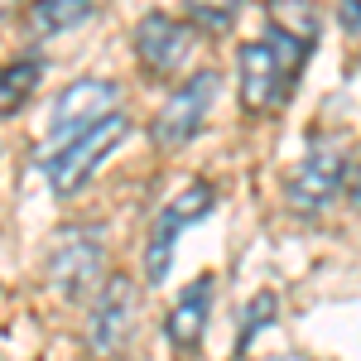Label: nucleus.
Listing matches in <instances>:
<instances>
[{
  "label": "nucleus",
  "instance_id": "nucleus-16",
  "mask_svg": "<svg viewBox=\"0 0 361 361\" xmlns=\"http://www.w3.org/2000/svg\"><path fill=\"white\" fill-rule=\"evenodd\" d=\"M347 197H352V207H361V149H357V159L347 164Z\"/></svg>",
  "mask_w": 361,
  "mask_h": 361
},
{
  "label": "nucleus",
  "instance_id": "nucleus-8",
  "mask_svg": "<svg viewBox=\"0 0 361 361\" xmlns=\"http://www.w3.org/2000/svg\"><path fill=\"white\" fill-rule=\"evenodd\" d=\"M347 149L337 140H313L304 154V164L289 173V202L299 212H323L337 193H347Z\"/></svg>",
  "mask_w": 361,
  "mask_h": 361
},
{
  "label": "nucleus",
  "instance_id": "nucleus-7",
  "mask_svg": "<svg viewBox=\"0 0 361 361\" xmlns=\"http://www.w3.org/2000/svg\"><path fill=\"white\" fill-rule=\"evenodd\" d=\"M212 183H188L178 197H169L164 207H159V217L149 226V246H145V279L149 284H159L169 275V260H173V246H178V236L197 222V217H207L212 212Z\"/></svg>",
  "mask_w": 361,
  "mask_h": 361
},
{
  "label": "nucleus",
  "instance_id": "nucleus-6",
  "mask_svg": "<svg viewBox=\"0 0 361 361\" xmlns=\"http://www.w3.org/2000/svg\"><path fill=\"white\" fill-rule=\"evenodd\" d=\"M126 130H130V121H126V111H116L106 116L102 126H92L87 135H78L68 149H58V154H49L44 159V173H49V188H54L58 197H68V193H78L87 183V173L102 164L106 154H111L116 145L126 140Z\"/></svg>",
  "mask_w": 361,
  "mask_h": 361
},
{
  "label": "nucleus",
  "instance_id": "nucleus-19",
  "mask_svg": "<svg viewBox=\"0 0 361 361\" xmlns=\"http://www.w3.org/2000/svg\"><path fill=\"white\" fill-rule=\"evenodd\" d=\"M0 294H5V289H0Z\"/></svg>",
  "mask_w": 361,
  "mask_h": 361
},
{
  "label": "nucleus",
  "instance_id": "nucleus-17",
  "mask_svg": "<svg viewBox=\"0 0 361 361\" xmlns=\"http://www.w3.org/2000/svg\"><path fill=\"white\" fill-rule=\"evenodd\" d=\"M337 10H342V25L361 34V0H337Z\"/></svg>",
  "mask_w": 361,
  "mask_h": 361
},
{
  "label": "nucleus",
  "instance_id": "nucleus-5",
  "mask_svg": "<svg viewBox=\"0 0 361 361\" xmlns=\"http://www.w3.org/2000/svg\"><path fill=\"white\" fill-rule=\"evenodd\" d=\"M217 92H222V73H217V68H197L193 78H183V87L169 97V106L154 116V126H149L154 145H159V149L188 145V140L202 130V121L212 116Z\"/></svg>",
  "mask_w": 361,
  "mask_h": 361
},
{
  "label": "nucleus",
  "instance_id": "nucleus-14",
  "mask_svg": "<svg viewBox=\"0 0 361 361\" xmlns=\"http://www.w3.org/2000/svg\"><path fill=\"white\" fill-rule=\"evenodd\" d=\"M241 5H246V0H183L188 25H197V29H226L236 20Z\"/></svg>",
  "mask_w": 361,
  "mask_h": 361
},
{
  "label": "nucleus",
  "instance_id": "nucleus-3",
  "mask_svg": "<svg viewBox=\"0 0 361 361\" xmlns=\"http://www.w3.org/2000/svg\"><path fill=\"white\" fill-rule=\"evenodd\" d=\"M140 328V289L130 275H111L92 294L87 313V352L97 361H126Z\"/></svg>",
  "mask_w": 361,
  "mask_h": 361
},
{
  "label": "nucleus",
  "instance_id": "nucleus-18",
  "mask_svg": "<svg viewBox=\"0 0 361 361\" xmlns=\"http://www.w3.org/2000/svg\"><path fill=\"white\" fill-rule=\"evenodd\" d=\"M15 5H20V0H0V20H5V15H10Z\"/></svg>",
  "mask_w": 361,
  "mask_h": 361
},
{
  "label": "nucleus",
  "instance_id": "nucleus-2",
  "mask_svg": "<svg viewBox=\"0 0 361 361\" xmlns=\"http://www.w3.org/2000/svg\"><path fill=\"white\" fill-rule=\"evenodd\" d=\"M106 275V236L97 226H63L44 255V279L63 299H87Z\"/></svg>",
  "mask_w": 361,
  "mask_h": 361
},
{
  "label": "nucleus",
  "instance_id": "nucleus-10",
  "mask_svg": "<svg viewBox=\"0 0 361 361\" xmlns=\"http://www.w3.org/2000/svg\"><path fill=\"white\" fill-rule=\"evenodd\" d=\"M212 289H217V279L197 275L193 284L178 294V304L169 308L164 337H169V347H173V357H197V347H202V328H207V313H212Z\"/></svg>",
  "mask_w": 361,
  "mask_h": 361
},
{
  "label": "nucleus",
  "instance_id": "nucleus-11",
  "mask_svg": "<svg viewBox=\"0 0 361 361\" xmlns=\"http://www.w3.org/2000/svg\"><path fill=\"white\" fill-rule=\"evenodd\" d=\"M265 15H270V29L294 39L299 49L313 54L318 44V0H265Z\"/></svg>",
  "mask_w": 361,
  "mask_h": 361
},
{
  "label": "nucleus",
  "instance_id": "nucleus-4",
  "mask_svg": "<svg viewBox=\"0 0 361 361\" xmlns=\"http://www.w3.org/2000/svg\"><path fill=\"white\" fill-rule=\"evenodd\" d=\"M116 102H121V87L106 82V78H78V82H68L58 92L54 111H49V140H44L39 164L49 154H58V149H68L92 126H102L106 116H116Z\"/></svg>",
  "mask_w": 361,
  "mask_h": 361
},
{
  "label": "nucleus",
  "instance_id": "nucleus-15",
  "mask_svg": "<svg viewBox=\"0 0 361 361\" xmlns=\"http://www.w3.org/2000/svg\"><path fill=\"white\" fill-rule=\"evenodd\" d=\"M275 318V294H255L246 308V318H241V352L250 347V337H255V328H265Z\"/></svg>",
  "mask_w": 361,
  "mask_h": 361
},
{
  "label": "nucleus",
  "instance_id": "nucleus-9",
  "mask_svg": "<svg viewBox=\"0 0 361 361\" xmlns=\"http://www.w3.org/2000/svg\"><path fill=\"white\" fill-rule=\"evenodd\" d=\"M188 54H193V25H183V20H173V15H159V10L145 15L135 25V58L154 82L183 73Z\"/></svg>",
  "mask_w": 361,
  "mask_h": 361
},
{
  "label": "nucleus",
  "instance_id": "nucleus-12",
  "mask_svg": "<svg viewBox=\"0 0 361 361\" xmlns=\"http://www.w3.org/2000/svg\"><path fill=\"white\" fill-rule=\"evenodd\" d=\"M97 15V0H34L29 5V34L49 39V34H68V29L87 25Z\"/></svg>",
  "mask_w": 361,
  "mask_h": 361
},
{
  "label": "nucleus",
  "instance_id": "nucleus-1",
  "mask_svg": "<svg viewBox=\"0 0 361 361\" xmlns=\"http://www.w3.org/2000/svg\"><path fill=\"white\" fill-rule=\"evenodd\" d=\"M308 63V49H299L294 39L284 34H265V39H250L241 44V58H236V78H241V106L250 116H275L289 106L294 87H299V73Z\"/></svg>",
  "mask_w": 361,
  "mask_h": 361
},
{
  "label": "nucleus",
  "instance_id": "nucleus-13",
  "mask_svg": "<svg viewBox=\"0 0 361 361\" xmlns=\"http://www.w3.org/2000/svg\"><path fill=\"white\" fill-rule=\"evenodd\" d=\"M39 78H44V63H39V58H20V63L0 68V121L15 116L20 106H29Z\"/></svg>",
  "mask_w": 361,
  "mask_h": 361
}]
</instances>
